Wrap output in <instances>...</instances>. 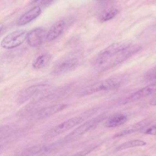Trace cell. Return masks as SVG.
<instances>
[{
    "instance_id": "6da1fadb",
    "label": "cell",
    "mask_w": 156,
    "mask_h": 156,
    "mask_svg": "<svg viewBox=\"0 0 156 156\" xmlns=\"http://www.w3.org/2000/svg\"><path fill=\"white\" fill-rule=\"evenodd\" d=\"M140 49V46L132 45L127 41L111 44L100 51L94 60L97 68L106 69L125 60Z\"/></svg>"
},
{
    "instance_id": "7a4b0ae2",
    "label": "cell",
    "mask_w": 156,
    "mask_h": 156,
    "mask_svg": "<svg viewBox=\"0 0 156 156\" xmlns=\"http://www.w3.org/2000/svg\"><path fill=\"white\" fill-rule=\"evenodd\" d=\"M123 81L124 78L121 76L102 80L86 87L81 91L80 95L87 96L98 92L116 89L121 85Z\"/></svg>"
},
{
    "instance_id": "3957f363",
    "label": "cell",
    "mask_w": 156,
    "mask_h": 156,
    "mask_svg": "<svg viewBox=\"0 0 156 156\" xmlns=\"http://www.w3.org/2000/svg\"><path fill=\"white\" fill-rule=\"evenodd\" d=\"M87 117H85V115L71 118L51 129L44 135L43 138L46 140H49L55 137L80 124Z\"/></svg>"
},
{
    "instance_id": "277c9868",
    "label": "cell",
    "mask_w": 156,
    "mask_h": 156,
    "mask_svg": "<svg viewBox=\"0 0 156 156\" xmlns=\"http://www.w3.org/2000/svg\"><path fill=\"white\" fill-rule=\"evenodd\" d=\"M27 33L24 30L13 31L2 38L1 42V46L7 49L16 48L23 44L27 39Z\"/></svg>"
},
{
    "instance_id": "5b68a950",
    "label": "cell",
    "mask_w": 156,
    "mask_h": 156,
    "mask_svg": "<svg viewBox=\"0 0 156 156\" xmlns=\"http://www.w3.org/2000/svg\"><path fill=\"white\" fill-rule=\"evenodd\" d=\"M51 88L50 85L46 84H38L32 85L23 90L18 95L17 100L20 104L24 103L30 99L35 98L42 93L47 92Z\"/></svg>"
},
{
    "instance_id": "8992f818",
    "label": "cell",
    "mask_w": 156,
    "mask_h": 156,
    "mask_svg": "<svg viewBox=\"0 0 156 156\" xmlns=\"http://www.w3.org/2000/svg\"><path fill=\"white\" fill-rule=\"evenodd\" d=\"M105 118L104 115H101L98 116H96V118H93L82 124H81L80 126L76 128L74 130H73L71 133H69L65 138L66 140H69L73 138H74L76 137H78L79 136H81L85 133L89 131L90 130H91L92 129L98 126V124L102 121Z\"/></svg>"
},
{
    "instance_id": "52a82bcc",
    "label": "cell",
    "mask_w": 156,
    "mask_h": 156,
    "mask_svg": "<svg viewBox=\"0 0 156 156\" xmlns=\"http://www.w3.org/2000/svg\"><path fill=\"white\" fill-rule=\"evenodd\" d=\"M77 57L71 56L65 58L58 62L53 68L51 74L54 76H60L74 69L79 63Z\"/></svg>"
},
{
    "instance_id": "ba28073f",
    "label": "cell",
    "mask_w": 156,
    "mask_h": 156,
    "mask_svg": "<svg viewBox=\"0 0 156 156\" xmlns=\"http://www.w3.org/2000/svg\"><path fill=\"white\" fill-rule=\"evenodd\" d=\"M156 93V82L142 88L141 89L132 93L130 96L126 98L121 102L122 104H127L146 98L150 95Z\"/></svg>"
},
{
    "instance_id": "9c48e42d",
    "label": "cell",
    "mask_w": 156,
    "mask_h": 156,
    "mask_svg": "<svg viewBox=\"0 0 156 156\" xmlns=\"http://www.w3.org/2000/svg\"><path fill=\"white\" fill-rule=\"evenodd\" d=\"M68 105L66 104H57L48 107H43L37 112H36L33 115L34 119H42L48 117H50L60 111H62L67 107Z\"/></svg>"
},
{
    "instance_id": "30bf717a",
    "label": "cell",
    "mask_w": 156,
    "mask_h": 156,
    "mask_svg": "<svg viewBox=\"0 0 156 156\" xmlns=\"http://www.w3.org/2000/svg\"><path fill=\"white\" fill-rule=\"evenodd\" d=\"M45 30L42 27H37L27 33V43L31 47H37L41 45L46 38Z\"/></svg>"
},
{
    "instance_id": "8fae6325",
    "label": "cell",
    "mask_w": 156,
    "mask_h": 156,
    "mask_svg": "<svg viewBox=\"0 0 156 156\" xmlns=\"http://www.w3.org/2000/svg\"><path fill=\"white\" fill-rule=\"evenodd\" d=\"M41 13V9L39 6H35L23 14L17 21L19 26H24L37 18Z\"/></svg>"
},
{
    "instance_id": "7c38bea8",
    "label": "cell",
    "mask_w": 156,
    "mask_h": 156,
    "mask_svg": "<svg viewBox=\"0 0 156 156\" xmlns=\"http://www.w3.org/2000/svg\"><path fill=\"white\" fill-rule=\"evenodd\" d=\"M65 25V22L63 20H59L55 22L47 32L46 39L48 41H52L57 38L63 32Z\"/></svg>"
},
{
    "instance_id": "4fadbf2b",
    "label": "cell",
    "mask_w": 156,
    "mask_h": 156,
    "mask_svg": "<svg viewBox=\"0 0 156 156\" xmlns=\"http://www.w3.org/2000/svg\"><path fill=\"white\" fill-rule=\"evenodd\" d=\"M149 120L148 119H144L143 121H141L140 122H138L137 123L130 126L129 127H127L117 133H116L114 135V137H120V136H126L135 132H136L138 131L141 130L142 129H144L146 127V126L149 124Z\"/></svg>"
},
{
    "instance_id": "5bb4252c",
    "label": "cell",
    "mask_w": 156,
    "mask_h": 156,
    "mask_svg": "<svg viewBox=\"0 0 156 156\" xmlns=\"http://www.w3.org/2000/svg\"><path fill=\"white\" fill-rule=\"evenodd\" d=\"M127 121V118L123 114H115L110 116L105 121V125L107 127L113 128L124 124Z\"/></svg>"
},
{
    "instance_id": "9a60e30c",
    "label": "cell",
    "mask_w": 156,
    "mask_h": 156,
    "mask_svg": "<svg viewBox=\"0 0 156 156\" xmlns=\"http://www.w3.org/2000/svg\"><path fill=\"white\" fill-rule=\"evenodd\" d=\"M51 58V55L48 53L40 54L34 60L32 66L35 69H41L50 62Z\"/></svg>"
},
{
    "instance_id": "2e32d148",
    "label": "cell",
    "mask_w": 156,
    "mask_h": 156,
    "mask_svg": "<svg viewBox=\"0 0 156 156\" xmlns=\"http://www.w3.org/2000/svg\"><path fill=\"white\" fill-rule=\"evenodd\" d=\"M146 144V141L141 140H133L130 141H126L121 145H119L116 150L118 151H122L124 149H127L129 148L136 147H141L144 146Z\"/></svg>"
},
{
    "instance_id": "e0dca14e",
    "label": "cell",
    "mask_w": 156,
    "mask_h": 156,
    "mask_svg": "<svg viewBox=\"0 0 156 156\" xmlns=\"http://www.w3.org/2000/svg\"><path fill=\"white\" fill-rule=\"evenodd\" d=\"M118 13V10L116 8H110L104 11L99 15V20L101 22H105L113 19Z\"/></svg>"
},
{
    "instance_id": "ac0fdd59",
    "label": "cell",
    "mask_w": 156,
    "mask_h": 156,
    "mask_svg": "<svg viewBox=\"0 0 156 156\" xmlns=\"http://www.w3.org/2000/svg\"><path fill=\"white\" fill-rule=\"evenodd\" d=\"M144 78L147 80H156V66L147 71L144 75Z\"/></svg>"
},
{
    "instance_id": "d6986e66",
    "label": "cell",
    "mask_w": 156,
    "mask_h": 156,
    "mask_svg": "<svg viewBox=\"0 0 156 156\" xmlns=\"http://www.w3.org/2000/svg\"><path fill=\"white\" fill-rule=\"evenodd\" d=\"M96 148V146H93V147H91L90 148L82 150L81 151H79L71 156H85L87 154H88L89 153H90L91 151H93L94 149Z\"/></svg>"
},
{
    "instance_id": "ffe728a7",
    "label": "cell",
    "mask_w": 156,
    "mask_h": 156,
    "mask_svg": "<svg viewBox=\"0 0 156 156\" xmlns=\"http://www.w3.org/2000/svg\"><path fill=\"white\" fill-rule=\"evenodd\" d=\"M144 133L147 135H156V124L146 128Z\"/></svg>"
},
{
    "instance_id": "44dd1931",
    "label": "cell",
    "mask_w": 156,
    "mask_h": 156,
    "mask_svg": "<svg viewBox=\"0 0 156 156\" xmlns=\"http://www.w3.org/2000/svg\"><path fill=\"white\" fill-rule=\"evenodd\" d=\"M9 129L7 126L0 127V138L3 137L2 136L4 135H5V133H7L9 132Z\"/></svg>"
},
{
    "instance_id": "7402d4cb",
    "label": "cell",
    "mask_w": 156,
    "mask_h": 156,
    "mask_svg": "<svg viewBox=\"0 0 156 156\" xmlns=\"http://www.w3.org/2000/svg\"><path fill=\"white\" fill-rule=\"evenodd\" d=\"M53 1H54V0H41V4L42 5H47L51 3Z\"/></svg>"
},
{
    "instance_id": "603a6c76",
    "label": "cell",
    "mask_w": 156,
    "mask_h": 156,
    "mask_svg": "<svg viewBox=\"0 0 156 156\" xmlns=\"http://www.w3.org/2000/svg\"><path fill=\"white\" fill-rule=\"evenodd\" d=\"M149 104L152 106L156 105V96L153 98L152 99H151V100L149 102Z\"/></svg>"
},
{
    "instance_id": "cb8c5ba5",
    "label": "cell",
    "mask_w": 156,
    "mask_h": 156,
    "mask_svg": "<svg viewBox=\"0 0 156 156\" xmlns=\"http://www.w3.org/2000/svg\"><path fill=\"white\" fill-rule=\"evenodd\" d=\"M3 27H4V25H3V24L0 23V32L2 31V30Z\"/></svg>"
},
{
    "instance_id": "d4e9b609",
    "label": "cell",
    "mask_w": 156,
    "mask_h": 156,
    "mask_svg": "<svg viewBox=\"0 0 156 156\" xmlns=\"http://www.w3.org/2000/svg\"><path fill=\"white\" fill-rule=\"evenodd\" d=\"M96 1H99V0H96Z\"/></svg>"
},
{
    "instance_id": "484cf974",
    "label": "cell",
    "mask_w": 156,
    "mask_h": 156,
    "mask_svg": "<svg viewBox=\"0 0 156 156\" xmlns=\"http://www.w3.org/2000/svg\"><path fill=\"white\" fill-rule=\"evenodd\" d=\"M0 148H1V146H0Z\"/></svg>"
}]
</instances>
